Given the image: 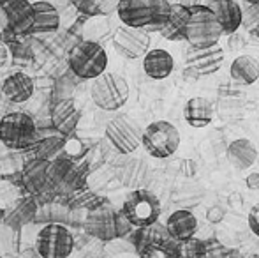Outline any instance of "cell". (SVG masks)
<instances>
[{
  "label": "cell",
  "instance_id": "6da1fadb",
  "mask_svg": "<svg viewBox=\"0 0 259 258\" xmlns=\"http://www.w3.org/2000/svg\"><path fill=\"white\" fill-rule=\"evenodd\" d=\"M169 0H118L116 14L122 25L143 28L145 32H159L169 16Z\"/></svg>",
  "mask_w": 259,
  "mask_h": 258
},
{
  "label": "cell",
  "instance_id": "7a4b0ae2",
  "mask_svg": "<svg viewBox=\"0 0 259 258\" xmlns=\"http://www.w3.org/2000/svg\"><path fill=\"white\" fill-rule=\"evenodd\" d=\"M134 230L122 210H116L106 200L101 207L90 210L85 217V232L97 241L111 242L115 239H125Z\"/></svg>",
  "mask_w": 259,
  "mask_h": 258
},
{
  "label": "cell",
  "instance_id": "3957f363",
  "mask_svg": "<svg viewBox=\"0 0 259 258\" xmlns=\"http://www.w3.org/2000/svg\"><path fill=\"white\" fill-rule=\"evenodd\" d=\"M67 62L72 75L83 80H94L108 69V53L101 43L85 39L72 46Z\"/></svg>",
  "mask_w": 259,
  "mask_h": 258
},
{
  "label": "cell",
  "instance_id": "277c9868",
  "mask_svg": "<svg viewBox=\"0 0 259 258\" xmlns=\"http://www.w3.org/2000/svg\"><path fill=\"white\" fill-rule=\"evenodd\" d=\"M187 27H185V43L192 48H206L217 45L222 38V30L219 27L215 14L206 4H196L189 7Z\"/></svg>",
  "mask_w": 259,
  "mask_h": 258
},
{
  "label": "cell",
  "instance_id": "5b68a950",
  "mask_svg": "<svg viewBox=\"0 0 259 258\" xmlns=\"http://www.w3.org/2000/svg\"><path fill=\"white\" fill-rule=\"evenodd\" d=\"M90 96L97 108L104 112H116L129 99V83L116 72L104 71L92 80Z\"/></svg>",
  "mask_w": 259,
  "mask_h": 258
},
{
  "label": "cell",
  "instance_id": "8992f818",
  "mask_svg": "<svg viewBox=\"0 0 259 258\" xmlns=\"http://www.w3.org/2000/svg\"><path fill=\"white\" fill-rule=\"evenodd\" d=\"M37 140V126L25 112H11L0 119V141L11 151H27Z\"/></svg>",
  "mask_w": 259,
  "mask_h": 258
},
{
  "label": "cell",
  "instance_id": "52a82bcc",
  "mask_svg": "<svg viewBox=\"0 0 259 258\" xmlns=\"http://www.w3.org/2000/svg\"><path fill=\"white\" fill-rule=\"evenodd\" d=\"M104 136L118 154H133L141 145L143 126L131 115H115L106 124Z\"/></svg>",
  "mask_w": 259,
  "mask_h": 258
},
{
  "label": "cell",
  "instance_id": "ba28073f",
  "mask_svg": "<svg viewBox=\"0 0 259 258\" xmlns=\"http://www.w3.org/2000/svg\"><path fill=\"white\" fill-rule=\"evenodd\" d=\"M120 210L134 228H143L159 221L160 202L150 190L141 188V190H133L127 195Z\"/></svg>",
  "mask_w": 259,
  "mask_h": 258
},
{
  "label": "cell",
  "instance_id": "9c48e42d",
  "mask_svg": "<svg viewBox=\"0 0 259 258\" xmlns=\"http://www.w3.org/2000/svg\"><path fill=\"white\" fill-rule=\"evenodd\" d=\"M141 145L152 158H171L180 147V131L167 121H155L143 128Z\"/></svg>",
  "mask_w": 259,
  "mask_h": 258
},
{
  "label": "cell",
  "instance_id": "30bf717a",
  "mask_svg": "<svg viewBox=\"0 0 259 258\" xmlns=\"http://www.w3.org/2000/svg\"><path fill=\"white\" fill-rule=\"evenodd\" d=\"M74 249V237L65 225L48 223L35 237V251L41 258H67Z\"/></svg>",
  "mask_w": 259,
  "mask_h": 258
},
{
  "label": "cell",
  "instance_id": "8fae6325",
  "mask_svg": "<svg viewBox=\"0 0 259 258\" xmlns=\"http://www.w3.org/2000/svg\"><path fill=\"white\" fill-rule=\"evenodd\" d=\"M154 175V168L150 163L141 156L120 154V159L115 166V177L123 188L141 190L147 188Z\"/></svg>",
  "mask_w": 259,
  "mask_h": 258
},
{
  "label": "cell",
  "instance_id": "7c38bea8",
  "mask_svg": "<svg viewBox=\"0 0 259 258\" xmlns=\"http://www.w3.org/2000/svg\"><path fill=\"white\" fill-rule=\"evenodd\" d=\"M113 48L123 59H141L150 50V34L143 28L120 25L113 34Z\"/></svg>",
  "mask_w": 259,
  "mask_h": 258
},
{
  "label": "cell",
  "instance_id": "4fadbf2b",
  "mask_svg": "<svg viewBox=\"0 0 259 258\" xmlns=\"http://www.w3.org/2000/svg\"><path fill=\"white\" fill-rule=\"evenodd\" d=\"M48 159H30L27 165L23 166L21 172V184H23V191L27 195L34 196L35 200L45 198V202H52L57 196L48 184Z\"/></svg>",
  "mask_w": 259,
  "mask_h": 258
},
{
  "label": "cell",
  "instance_id": "5bb4252c",
  "mask_svg": "<svg viewBox=\"0 0 259 258\" xmlns=\"http://www.w3.org/2000/svg\"><path fill=\"white\" fill-rule=\"evenodd\" d=\"M184 60L185 67L196 72L198 78L201 76H210L221 69L224 62V50L221 45H211L206 48H192V46H185L184 50Z\"/></svg>",
  "mask_w": 259,
  "mask_h": 258
},
{
  "label": "cell",
  "instance_id": "9a60e30c",
  "mask_svg": "<svg viewBox=\"0 0 259 258\" xmlns=\"http://www.w3.org/2000/svg\"><path fill=\"white\" fill-rule=\"evenodd\" d=\"M35 214H37V200L30 195H21L4 209L2 223L14 230H20L34 219Z\"/></svg>",
  "mask_w": 259,
  "mask_h": 258
},
{
  "label": "cell",
  "instance_id": "2e32d148",
  "mask_svg": "<svg viewBox=\"0 0 259 258\" xmlns=\"http://www.w3.org/2000/svg\"><path fill=\"white\" fill-rule=\"evenodd\" d=\"M215 14L222 35L235 34L242 27V7L236 0H210L206 4Z\"/></svg>",
  "mask_w": 259,
  "mask_h": 258
},
{
  "label": "cell",
  "instance_id": "e0dca14e",
  "mask_svg": "<svg viewBox=\"0 0 259 258\" xmlns=\"http://www.w3.org/2000/svg\"><path fill=\"white\" fill-rule=\"evenodd\" d=\"M9 32L14 35H27L34 23V7L30 0H16L6 7Z\"/></svg>",
  "mask_w": 259,
  "mask_h": 258
},
{
  "label": "cell",
  "instance_id": "ac0fdd59",
  "mask_svg": "<svg viewBox=\"0 0 259 258\" xmlns=\"http://www.w3.org/2000/svg\"><path fill=\"white\" fill-rule=\"evenodd\" d=\"M34 80L27 72H13L2 82V94L11 103L21 104L34 96Z\"/></svg>",
  "mask_w": 259,
  "mask_h": 258
},
{
  "label": "cell",
  "instance_id": "d6986e66",
  "mask_svg": "<svg viewBox=\"0 0 259 258\" xmlns=\"http://www.w3.org/2000/svg\"><path fill=\"white\" fill-rule=\"evenodd\" d=\"M32 7H34V23H32V28L28 34H52V32L58 30V27L62 25L60 13L52 2H37V0H34Z\"/></svg>",
  "mask_w": 259,
  "mask_h": 258
},
{
  "label": "cell",
  "instance_id": "ffe728a7",
  "mask_svg": "<svg viewBox=\"0 0 259 258\" xmlns=\"http://www.w3.org/2000/svg\"><path fill=\"white\" fill-rule=\"evenodd\" d=\"M189 16H191V11L187 6H182L178 2H171L169 7V16L167 21L164 23V27L159 30V34L164 39L173 43H182L185 41V27H187Z\"/></svg>",
  "mask_w": 259,
  "mask_h": 258
},
{
  "label": "cell",
  "instance_id": "44dd1931",
  "mask_svg": "<svg viewBox=\"0 0 259 258\" xmlns=\"http://www.w3.org/2000/svg\"><path fill=\"white\" fill-rule=\"evenodd\" d=\"M166 230L173 241H185L196 237L198 232V217L187 209H178L167 217Z\"/></svg>",
  "mask_w": 259,
  "mask_h": 258
},
{
  "label": "cell",
  "instance_id": "7402d4cb",
  "mask_svg": "<svg viewBox=\"0 0 259 258\" xmlns=\"http://www.w3.org/2000/svg\"><path fill=\"white\" fill-rule=\"evenodd\" d=\"M143 69L148 78L152 80H164L173 72L175 60L169 52L162 48L148 50L143 55Z\"/></svg>",
  "mask_w": 259,
  "mask_h": 258
},
{
  "label": "cell",
  "instance_id": "603a6c76",
  "mask_svg": "<svg viewBox=\"0 0 259 258\" xmlns=\"http://www.w3.org/2000/svg\"><path fill=\"white\" fill-rule=\"evenodd\" d=\"M228 161L233 168L236 170H249L250 166H254L257 159V149L249 138H238V140H233L228 147Z\"/></svg>",
  "mask_w": 259,
  "mask_h": 258
},
{
  "label": "cell",
  "instance_id": "cb8c5ba5",
  "mask_svg": "<svg viewBox=\"0 0 259 258\" xmlns=\"http://www.w3.org/2000/svg\"><path fill=\"white\" fill-rule=\"evenodd\" d=\"M53 128L60 134H69L79 122V110L72 99H60L52 110Z\"/></svg>",
  "mask_w": 259,
  "mask_h": 258
},
{
  "label": "cell",
  "instance_id": "d4e9b609",
  "mask_svg": "<svg viewBox=\"0 0 259 258\" xmlns=\"http://www.w3.org/2000/svg\"><path fill=\"white\" fill-rule=\"evenodd\" d=\"M184 119L191 128H206L213 121V106L206 97H191L184 106Z\"/></svg>",
  "mask_w": 259,
  "mask_h": 258
},
{
  "label": "cell",
  "instance_id": "484cf974",
  "mask_svg": "<svg viewBox=\"0 0 259 258\" xmlns=\"http://www.w3.org/2000/svg\"><path fill=\"white\" fill-rule=\"evenodd\" d=\"M129 235L131 237V244L134 246V251L140 253L143 248L150 244H162V242L169 241V234H167L166 227L159 225V221H155L154 225H148V227L143 228H134Z\"/></svg>",
  "mask_w": 259,
  "mask_h": 258
},
{
  "label": "cell",
  "instance_id": "4316f807",
  "mask_svg": "<svg viewBox=\"0 0 259 258\" xmlns=\"http://www.w3.org/2000/svg\"><path fill=\"white\" fill-rule=\"evenodd\" d=\"M229 76L238 85H252L259 80V62L252 55H240L231 62Z\"/></svg>",
  "mask_w": 259,
  "mask_h": 258
},
{
  "label": "cell",
  "instance_id": "83f0119b",
  "mask_svg": "<svg viewBox=\"0 0 259 258\" xmlns=\"http://www.w3.org/2000/svg\"><path fill=\"white\" fill-rule=\"evenodd\" d=\"M58 198H69V207H74V209H85L87 212L97 209V207H101L106 202L104 196L97 195L96 191L89 190V188H83V190L76 191V193H72L69 196H58Z\"/></svg>",
  "mask_w": 259,
  "mask_h": 258
},
{
  "label": "cell",
  "instance_id": "f1b7e54d",
  "mask_svg": "<svg viewBox=\"0 0 259 258\" xmlns=\"http://www.w3.org/2000/svg\"><path fill=\"white\" fill-rule=\"evenodd\" d=\"M62 145H64V134L58 133L57 136H46V138H41V140H35L34 143H32V149L35 154V158L37 159H53L57 158L58 154H60V149Z\"/></svg>",
  "mask_w": 259,
  "mask_h": 258
},
{
  "label": "cell",
  "instance_id": "f546056e",
  "mask_svg": "<svg viewBox=\"0 0 259 258\" xmlns=\"http://www.w3.org/2000/svg\"><path fill=\"white\" fill-rule=\"evenodd\" d=\"M173 251L177 258H206V242L198 237L185 239V241H173Z\"/></svg>",
  "mask_w": 259,
  "mask_h": 258
},
{
  "label": "cell",
  "instance_id": "4dcf8cb0",
  "mask_svg": "<svg viewBox=\"0 0 259 258\" xmlns=\"http://www.w3.org/2000/svg\"><path fill=\"white\" fill-rule=\"evenodd\" d=\"M138 255H140V258H177L173 251V239H169L167 242H162V244L147 246Z\"/></svg>",
  "mask_w": 259,
  "mask_h": 258
},
{
  "label": "cell",
  "instance_id": "1f68e13d",
  "mask_svg": "<svg viewBox=\"0 0 259 258\" xmlns=\"http://www.w3.org/2000/svg\"><path fill=\"white\" fill-rule=\"evenodd\" d=\"M16 232L14 228L0 223V255L11 253L16 248Z\"/></svg>",
  "mask_w": 259,
  "mask_h": 258
},
{
  "label": "cell",
  "instance_id": "d6a6232c",
  "mask_svg": "<svg viewBox=\"0 0 259 258\" xmlns=\"http://www.w3.org/2000/svg\"><path fill=\"white\" fill-rule=\"evenodd\" d=\"M18 196H21V193L18 191V188L14 186V184L7 182V180L0 182V209L9 207Z\"/></svg>",
  "mask_w": 259,
  "mask_h": 258
},
{
  "label": "cell",
  "instance_id": "836d02e7",
  "mask_svg": "<svg viewBox=\"0 0 259 258\" xmlns=\"http://www.w3.org/2000/svg\"><path fill=\"white\" fill-rule=\"evenodd\" d=\"M257 23H259V2L245 6V9H242V27L245 30H252Z\"/></svg>",
  "mask_w": 259,
  "mask_h": 258
},
{
  "label": "cell",
  "instance_id": "e575fe53",
  "mask_svg": "<svg viewBox=\"0 0 259 258\" xmlns=\"http://www.w3.org/2000/svg\"><path fill=\"white\" fill-rule=\"evenodd\" d=\"M249 228L254 235L259 237V202L250 209V212H249Z\"/></svg>",
  "mask_w": 259,
  "mask_h": 258
},
{
  "label": "cell",
  "instance_id": "d590c367",
  "mask_svg": "<svg viewBox=\"0 0 259 258\" xmlns=\"http://www.w3.org/2000/svg\"><path fill=\"white\" fill-rule=\"evenodd\" d=\"M243 46H245V39H243V35H240L238 32H235V34H229L228 48L231 50V52H236V50H242Z\"/></svg>",
  "mask_w": 259,
  "mask_h": 258
},
{
  "label": "cell",
  "instance_id": "8d00e7d4",
  "mask_svg": "<svg viewBox=\"0 0 259 258\" xmlns=\"http://www.w3.org/2000/svg\"><path fill=\"white\" fill-rule=\"evenodd\" d=\"M206 219L210 221V223H221V221L224 219V209L219 205L210 207L206 212Z\"/></svg>",
  "mask_w": 259,
  "mask_h": 258
},
{
  "label": "cell",
  "instance_id": "74e56055",
  "mask_svg": "<svg viewBox=\"0 0 259 258\" xmlns=\"http://www.w3.org/2000/svg\"><path fill=\"white\" fill-rule=\"evenodd\" d=\"M245 186L252 191L259 190V172H250L249 175L245 177Z\"/></svg>",
  "mask_w": 259,
  "mask_h": 258
},
{
  "label": "cell",
  "instance_id": "f35d334b",
  "mask_svg": "<svg viewBox=\"0 0 259 258\" xmlns=\"http://www.w3.org/2000/svg\"><path fill=\"white\" fill-rule=\"evenodd\" d=\"M182 166H184L182 173H184L185 177H194L196 175V163L192 161V159H184V161H182Z\"/></svg>",
  "mask_w": 259,
  "mask_h": 258
},
{
  "label": "cell",
  "instance_id": "ab89813d",
  "mask_svg": "<svg viewBox=\"0 0 259 258\" xmlns=\"http://www.w3.org/2000/svg\"><path fill=\"white\" fill-rule=\"evenodd\" d=\"M7 60H9V48H7V43L0 35V67L6 65Z\"/></svg>",
  "mask_w": 259,
  "mask_h": 258
},
{
  "label": "cell",
  "instance_id": "60d3db41",
  "mask_svg": "<svg viewBox=\"0 0 259 258\" xmlns=\"http://www.w3.org/2000/svg\"><path fill=\"white\" fill-rule=\"evenodd\" d=\"M9 30V23H7V14H6V9L0 7V35L6 34Z\"/></svg>",
  "mask_w": 259,
  "mask_h": 258
},
{
  "label": "cell",
  "instance_id": "b9f144b4",
  "mask_svg": "<svg viewBox=\"0 0 259 258\" xmlns=\"http://www.w3.org/2000/svg\"><path fill=\"white\" fill-rule=\"evenodd\" d=\"M178 4H182V6H196V4H199V0H178Z\"/></svg>",
  "mask_w": 259,
  "mask_h": 258
},
{
  "label": "cell",
  "instance_id": "7bdbcfd3",
  "mask_svg": "<svg viewBox=\"0 0 259 258\" xmlns=\"http://www.w3.org/2000/svg\"><path fill=\"white\" fill-rule=\"evenodd\" d=\"M13 2H16V0H0V7H4V9H6V7L11 6Z\"/></svg>",
  "mask_w": 259,
  "mask_h": 258
},
{
  "label": "cell",
  "instance_id": "ee69618b",
  "mask_svg": "<svg viewBox=\"0 0 259 258\" xmlns=\"http://www.w3.org/2000/svg\"><path fill=\"white\" fill-rule=\"evenodd\" d=\"M250 32H252V35H254V38H256L257 41H259V23H257L256 27H254V28H252V30H250Z\"/></svg>",
  "mask_w": 259,
  "mask_h": 258
},
{
  "label": "cell",
  "instance_id": "f6af8a7d",
  "mask_svg": "<svg viewBox=\"0 0 259 258\" xmlns=\"http://www.w3.org/2000/svg\"><path fill=\"white\" fill-rule=\"evenodd\" d=\"M242 2H245V6H250V4H257L259 0H242Z\"/></svg>",
  "mask_w": 259,
  "mask_h": 258
},
{
  "label": "cell",
  "instance_id": "bcb514c9",
  "mask_svg": "<svg viewBox=\"0 0 259 258\" xmlns=\"http://www.w3.org/2000/svg\"><path fill=\"white\" fill-rule=\"evenodd\" d=\"M2 217H4V209H0V223H2Z\"/></svg>",
  "mask_w": 259,
  "mask_h": 258
},
{
  "label": "cell",
  "instance_id": "7dc6e473",
  "mask_svg": "<svg viewBox=\"0 0 259 258\" xmlns=\"http://www.w3.org/2000/svg\"><path fill=\"white\" fill-rule=\"evenodd\" d=\"M37 2H52V0H37Z\"/></svg>",
  "mask_w": 259,
  "mask_h": 258
},
{
  "label": "cell",
  "instance_id": "c3c4849f",
  "mask_svg": "<svg viewBox=\"0 0 259 258\" xmlns=\"http://www.w3.org/2000/svg\"><path fill=\"white\" fill-rule=\"evenodd\" d=\"M30 258H41V256H30Z\"/></svg>",
  "mask_w": 259,
  "mask_h": 258
},
{
  "label": "cell",
  "instance_id": "681fc988",
  "mask_svg": "<svg viewBox=\"0 0 259 258\" xmlns=\"http://www.w3.org/2000/svg\"><path fill=\"white\" fill-rule=\"evenodd\" d=\"M0 258H4V256H2V255H0Z\"/></svg>",
  "mask_w": 259,
  "mask_h": 258
}]
</instances>
